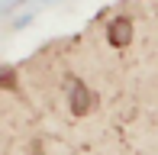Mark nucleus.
Returning a JSON list of instances; mask_svg holds the SVG:
<instances>
[{
	"instance_id": "obj_1",
	"label": "nucleus",
	"mask_w": 158,
	"mask_h": 155,
	"mask_svg": "<svg viewBox=\"0 0 158 155\" xmlns=\"http://www.w3.org/2000/svg\"><path fill=\"white\" fill-rule=\"evenodd\" d=\"M129 36H132L129 19H116V23H113V29H110V42H113V45H126Z\"/></svg>"
}]
</instances>
